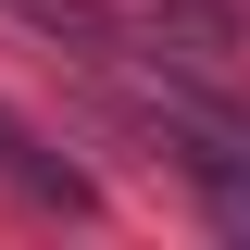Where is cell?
Segmentation results:
<instances>
[{"label":"cell","mask_w":250,"mask_h":250,"mask_svg":"<svg viewBox=\"0 0 250 250\" xmlns=\"http://www.w3.org/2000/svg\"><path fill=\"white\" fill-rule=\"evenodd\" d=\"M0 175H13V188H38V200H75V175H62V163H38L13 113H0Z\"/></svg>","instance_id":"cell-1"}]
</instances>
